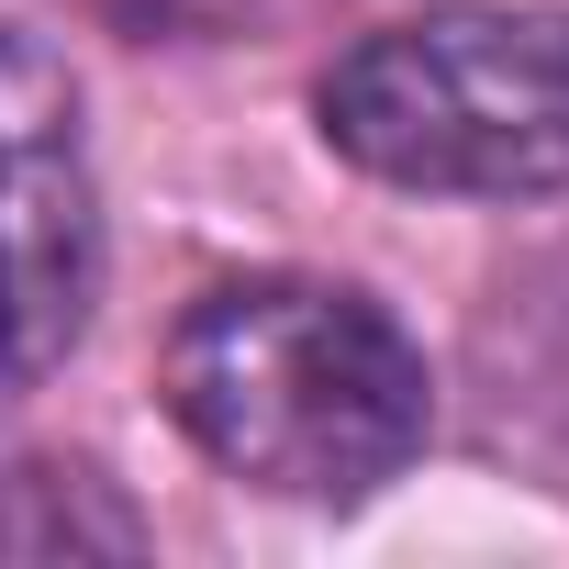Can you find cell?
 Masks as SVG:
<instances>
[{
  "instance_id": "cell-4",
  "label": "cell",
  "mask_w": 569,
  "mask_h": 569,
  "mask_svg": "<svg viewBox=\"0 0 569 569\" xmlns=\"http://www.w3.org/2000/svg\"><path fill=\"white\" fill-rule=\"evenodd\" d=\"M101 12H112L123 34H223V23L257 12V0H101Z\"/></svg>"
},
{
  "instance_id": "cell-2",
  "label": "cell",
  "mask_w": 569,
  "mask_h": 569,
  "mask_svg": "<svg viewBox=\"0 0 569 569\" xmlns=\"http://www.w3.org/2000/svg\"><path fill=\"white\" fill-rule=\"evenodd\" d=\"M313 123L391 190L547 201L569 190V0L402 12L313 79Z\"/></svg>"
},
{
  "instance_id": "cell-3",
  "label": "cell",
  "mask_w": 569,
  "mask_h": 569,
  "mask_svg": "<svg viewBox=\"0 0 569 569\" xmlns=\"http://www.w3.org/2000/svg\"><path fill=\"white\" fill-rule=\"evenodd\" d=\"M101 302V190L79 157V79L46 34L0 23V402L34 391Z\"/></svg>"
},
{
  "instance_id": "cell-1",
  "label": "cell",
  "mask_w": 569,
  "mask_h": 569,
  "mask_svg": "<svg viewBox=\"0 0 569 569\" xmlns=\"http://www.w3.org/2000/svg\"><path fill=\"white\" fill-rule=\"evenodd\" d=\"M168 425L268 502H369L436 436V369L358 279H212L157 347Z\"/></svg>"
}]
</instances>
